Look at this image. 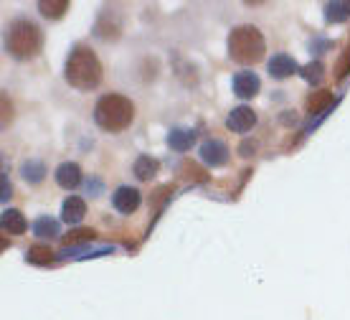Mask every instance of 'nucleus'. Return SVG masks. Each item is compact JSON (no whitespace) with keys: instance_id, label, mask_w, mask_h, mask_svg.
Listing matches in <instances>:
<instances>
[{"instance_id":"f257e3e1","label":"nucleus","mask_w":350,"mask_h":320,"mask_svg":"<svg viewBox=\"0 0 350 320\" xmlns=\"http://www.w3.org/2000/svg\"><path fill=\"white\" fill-rule=\"evenodd\" d=\"M64 77L74 89L89 92L102 84V64L89 46H74L64 66Z\"/></svg>"},{"instance_id":"f03ea898","label":"nucleus","mask_w":350,"mask_h":320,"mask_svg":"<svg viewBox=\"0 0 350 320\" xmlns=\"http://www.w3.org/2000/svg\"><path fill=\"white\" fill-rule=\"evenodd\" d=\"M135 120V104L124 95H105L94 104V122L107 132H122Z\"/></svg>"},{"instance_id":"7ed1b4c3","label":"nucleus","mask_w":350,"mask_h":320,"mask_svg":"<svg viewBox=\"0 0 350 320\" xmlns=\"http://www.w3.org/2000/svg\"><path fill=\"white\" fill-rule=\"evenodd\" d=\"M264 51H267V44L256 26H237L228 36V56L237 64L252 66L264 59Z\"/></svg>"},{"instance_id":"20e7f679","label":"nucleus","mask_w":350,"mask_h":320,"mask_svg":"<svg viewBox=\"0 0 350 320\" xmlns=\"http://www.w3.org/2000/svg\"><path fill=\"white\" fill-rule=\"evenodd\" d=\"M41 44H44V34H41V28L36 26L33 21L18 18L5 31V49L16 59H31V56H36V53L41 51Z\"/></svg>"},{"instance_id":"39448f33","label":"nucleus","mask_w":350,"mask_h":320,"mask_svg":"<svg viewBox=\"0 0 350 320\" xmlns=\"http://www.w3.org/2000/svg\"><path fill=\"white\" fill-rule=\"evenodd\" d=\"M198 156H201V160L208 168H221V165H226L228 163V145L226 143H221V140H216V138H211V140H206L201 145V150H198Z\"/></svg>"},{"instance_id":"423d86ee","label":"nucleus","mask_w":350,"mask_h":320,"mask_svg":"<svg viewBox=\"0 0 350 320\" xmlns=\"http://www.w3.org/2000/svg\"><path fill=\"white\" fill-rule=\"evenodd\" d=\"M140 201H142V193L137 188H132V186H120V188L112 193V206L124 214V217H130L135 214L137 208H140Z\"/></svg>"},{"instance_id":"0eeeda50","label":"nucleus","mask_w":350,"mask_h":320,"mask_svg":"<svg viewBox=\"0 0 350 320\" xmlns=\"http://www.w3.org/2000/svg\"><path fill=\"white\" fill-rule=\"evenodd\" d=\"M231 87H234V95L237 97H241V99H252V97L259 95L262 79L256 77L254 71H239V74H234Z\"/></svg>"},{"instance_id":"6e6552de","label":"nucleus","mask_w":350,"mask_h":320,"mask_svg":"<svg viewBox=\"0 0 350 320\" xmlns=\"http://www.w3.org/2000/svg\"><path fill=\"white\" fill-rule=\"evenodd\" d=\"M256 125V112L252 110V107H234L231 112H228V117H226V127L231 132H249L252 127Z\"/></svg>"},{"instance_id":"1a4fd4ad","label":"nucleus","mask_w":350,"mask_h":320,"mask_svg":"<svg viewBox=\"0 0 350 320\" xmlns=\"http://www.w3.org/2000/svg\"><path fill=\"white\" fill-rule=\"evenodd\" d=\"M267 71H269L274 79H287L292 77V74H297V61L292 59L289 53H274L269 59V64H267Z\"/></svg>"},{"instance_id":"9d476101","label":"nucleus","mask_w":350,"mask_h":320,"mask_svg":"<svg viewBox=\"0 0 350 320\" xmlns=\"http://www.w3.org/2000/svg\"><path fill=\"white\" fill-rule=\"evenodd\" d=\"M84 214H87V201L81 199V196H69L62 204V219L66 224L77 226L84 219Z\"/></svg>"},{"instance_id":"9b49d317","label":"nucleus","mask_w":350,"mask_h":320,"mask_svg":"<svg viewBox=\"0 0 350 320\" xmlns=\"http://www.w3.org/2000/svg\"><path fill=\"white\" fill-rule=\"evenodd\" d=\"M53 175H56V183L66 190H74L81 183V168L77 163H62Z\"/></svg>"},{"instance_id":"f8f14e48","label":"nucleus","mask_w":350,"mask_h":320,"mask_svg":"<svg viewBox=\"0 0 350 320\" xmlns=\"http://www.w3.org/2000/svg\"><path fill=\"white\" fill-rule=\"evenodd\" d=\"M193 143H196V132L185 130V127H175V130H170V135H167V145H170V150H175V153L191 150Z\"/></svg>"},{"instance_id":"ddd939ff","label":"nucleus","mask_w":350,"mask_h":320,"mask_svg":"<svg viewBox=\"0 0 350 320\" xmlns=\"http://www.w3.org/2000/svg\"><path fill=\"white\" fill-rule=\"evenodd\" d=\"M158 168H160V163L155 160V158L140 156L137 160H135V165H132V173H135L137 181H150V178L158 175Z\"/></svg>"},{"instance_id":"4468645a","label":"nucleus","mask_w":350,"mask_h":320,"mask_svg":"<svg viewBox=\"0 0 350 320\" xmlns=\"http://www.w3.org/2000/svg\"><path fill=\"white\" fill-rule=\"evenodd\" d=\"M330 104H333V92L320 89V92H312V95L305 99V110L310 114H320V112H327Z\"/></svg>"},{"instance_id":"2eb2a0df","label":"nucleus","mask_w":350,"mask_h":320,"mask_svg":"<svg viewBox=\"0 0 350 320\" xmlns=\"http://www.w3.org/2000/svg\"><path fill=\"white\" fill-rule=\"evenodd\" d=\"M0 224H3V229L10 234H23L28 229L26 217H23L18 208H5V211H3V219H0Z\"/></svg>"},{"instance_id":"dca6fc26","label":"nucleus","mask_w":350,"mask_h":320,"mask_svg":"<svg viewBox=\"0 0 350 320\" xmlns=\"http://www.w3.org/2000/svg\"><path fill=\"white\" fill-rule=\"evenodd\" d=\"M325 18L327 23H342L345 18H350V0H335L325 5Z\"/></svg>"},{"instance_id":"f3484780","label":"nucleus","mask_w":350,"mask_h":320,"mask_svg":"<svg viewBox=\"0 0 350 320\" xmlns=\"http://www.w3.org/2000/svg\"><path fill=\"white\" fill-rule=\"evenodd\" d=\"M38 10H41V16L44 18H62L64 13H69V0H41L38 3Z\"/></svg>"},{"instance_id":"a211bd4d","label":"nucleus","mask_w":350,"mask_h":320,"mask_svg":"<svg viewBox=\"0 0 350 320\" xmlns=\"http://www.w3.org/2000/svg\"><path fill=\"white\" fill-rule=\"evenodd\" d=\"M26 262L38 264V267H49V264L53 262V251L49 249L46 244H33V247L26 251Z\"/></svg>"},{"instance_id":"6ab92c4d","label":"nucleus","mask_w":350,"mask_h":320,"mask_svg":"<svg viewBox=\"0 0 350 320\" xmlns=\"http://www.w3.org/2000/svg\"><path fill=\"white\" fill-rule=\"evenodd\" d=\"M33 234L36 236H41V239H53V236H59V221H56L53 217L36 219Z\"/></svg>"},{"instance_id":"aec40b11","label":"nucleus","mask_w":350,"mask_h":320,"mask_svg":"<svg viewBox=\"0 0 350 320\" xmlns=\"http://www.w3.org/2000/svg\"><path fill=\"white\" fill-rule=\"evenodd\" d=\"M21 175L28 183H41L46 175V165L41 160H26V163L21 165Z\"/></svg>"},{"instance_id":"412c9836","label":"nucleus","mask_w":350,"mask_h":320,"mask_svg":"<svg viewBox=\"0 0 350 320\" xmlns=\"http://www.w3.org/2000/svg\"><path fill=\"white\" fill-rule=\"evenodd\" d=\"M299 74H302V79H305L307 84H312V87H315V84H320V82H323L325 79V64L323 61H310V64H305V66H302V69H299Z\"/></svg>"},{"instance_id":"4be33fe9","label":"nucleus","mask_w":350,"mask_h":320,"mask_svg":"<svg viewBox=\"0 0 350 320\" xmlns=\"http://www.w3.org/2000/svg\"><path fill=\"white\" fill-rule=\"evenodd\" d=\"M94 236H96L94 229H71L64 239H66V244H69V247H79V244H89Z\"/></svg>"},{"instance_id":"5701e85b","label":"nucleus","mask_w":350,"mask_h":320,"mask_svg":"<svg viewBox=\"0 0 350 320\" xmlns=\"http://www.w3.org/2000/svg\"><path fill=\"white\" fill-rule=\"evenodd\" d=\"M348 74H350V44H348V49L342 51L340 64L335 66V79H345Z\"/></svg>"},{"instance_id":"b1692460","label":"nucleus","mask_w":350,"mask_h":320,"mask_svg":"<svg viewBox=\"0 0 350 320\" xmlns=\"http://www.w3.org/2000/svg\"><path fill=\"white\" fill-rule=\"evenodd\" d=\"M10 193H13V188H10V183H8V175L3 173V178H0V199H3V204L10 201Z\"/></svg>"},{"instance_id":"393cba45","label":"nucleus","mask_w":350,"mask_h":320,"mask_svg":"<svg viewBox=\"0 0 350 320\" xmlns=\"http://www.w3.org/2000/svg\"><path fill=\"white\" fill-rule=\"evenodd\" d=\"M254 150H256V145H254V143H249V140H244V143L239 145V153H241L244 158L254 156Z\"/></svg>"},{"instance_id":"a878e982","label":"nucleus","mask_w":350,"mask_h":320,"mask_svg":"<svg viewBox=\"0 0 350 320\" xmlns=\"http://www.w3.org/2000/svg\"><path fill=\"white\" fill-rule=\"evenodd\" d=\"M87 193H89V196H99V193H102V183H99V181H89L87 183Z\"/></svg>"}]
</instances>
